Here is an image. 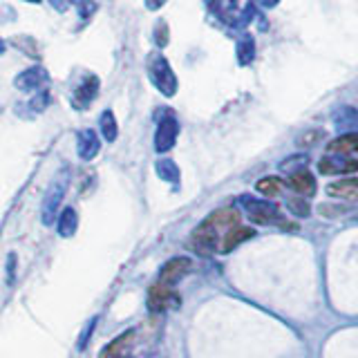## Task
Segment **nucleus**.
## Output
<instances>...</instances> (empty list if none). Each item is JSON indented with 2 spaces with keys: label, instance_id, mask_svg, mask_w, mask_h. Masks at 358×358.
Returning <instances> with one entry per match:
<instances>
[{
  "label": "nucleus",
  "instance_id": "f257e3e1",
  "mask_svg": "<svg viewBox=\"0 0 358 358\" xmlns=\"http://www.w3.org/2000/svg\"><path fill=\"white\" fill-rule=\"evenodd\" d=\"M70 186V171L63 168V171L56 173L52 179V184L48 188V193L43 197V206H41V220L45 227H52V224L59 220V206L65 197V190Z\"/></svg>",
  "mask_w": 358,
  "mask_h": 358
},
{
  "label": "nucleus",
  "instance_id": "f03ea898",
  "mask_svg": "<svg viewBox=\"0 0 358 358\" xmlns=\"http://www.w3.org/2000/svg\"><path fill=\"white\" fill-rule=\"evenodd\" d=\"M145 67H148L150 81L152 85L159 90L164 96H175L177 92V76L173 72L171 63H168L162 54H150L148 61H145Z\"/></svg>",
  "mask_w": 358,
  "mask_h": 358
},
{
  "label": "nucleus",
  "instance_id": "7ed1b4c3",
  "mask_svg": "<svg viewBox=\"0 0 358 358\" xmlns=\"http://www.w3.org/2000/svg\"><path fill=\"white\" fill-rule=\"evenodd\" d=\"M217 244H220V235L215 233V229L208 227L206 222H201L199 227L193 231V235H190V240H188V246L197 255H210V253H215L220 249Z\"/></svg>",
  "mask_w": 358,
  "mask_h": 358
},
{
  "label": "nucleus",
  "instance_id": "20e7f679",
  "mask_svg": "<svg viewBox=\"0 0 358 358\" xmlns=\"http://www.w3.org/2000/svg\"><path fill=\"white\" fill-rule=\"evenodd\" d=\"M50 83V76H48V70L41 65H34V67H27V70H22L16 78H14V85L20 90V92H41V90Z\"/></svg>",
  "mask_w": 358,
  "mask_h": 358
},
{
  "label": "nucleus",
  "instance_id": "39448f33",
  "mask_svg": "<svg viewBox=\"0 0 358 358\" xmlns=\"http://www.w3.org/2000/svg\"><path fill=\"white\" fill-rule=\"evenodd\" d=\"M148 309L155 311V313H162V311H168L179 305V296L173 291V287H166V285H159L157 282L155 287H150L148 291Z\"/></svg>",
  "mask_w": 358,
  "mask_h": 358
},
{
  "label": "nucleus",
  "instance_id": "423d86ee",
  "mask_svg": "<svg viewBox=\"0 0 358 358\" xmlns=\"http://www.w3.org/2000/svg\"><path fill=\"white\" fill-rule=\"evenodd\" d=\"M190 268H193V262H190V257H173V260H168L162 266V271H159V285L175 287L179 280L190 273Z\"/></svg>",
  "mask_w": 358,
  "mask_h": 358
},
{
  "label": "nucleus",
  "instance_id": "0eeeda50",
  "mask_svg": "<svg viewBox=\"0 0 358 358\" xmlns=\"http://www.w3.org/2000/svg\"><path fill=\"white\" fill-rule=\"evenodd\" d=\"M99 85H101L99 76H85L72 92V108L87 110L90 106H92V101L96 99V94H99Z\"/></svg>",
  "mask_w": 358,
  "mask_h": 358
},
{
  "label": "nucleus",
  "instance_id": "6e6552de",
  "mask_svg": "<svg viewBox=\"0 0 358 358\" xmlns=\"http://www.w3.org/2000/svg\"><path fill=\"white\" fill-rule=\"evenodd\" d=\"M101 150V139L94 130L83 128L76 132V152L83 162H92Z\"/></svg>",
  "mask_w": 358,
  "mask_h": 358
},
{
  "label": "nucleus",
  "instance_id": "1a4fd4ad",
  "mask_svg": "<svg viewBox=\"0 0 358 358\" xmlns=\"http://www.w3.org/2000/svg\"><path fill=\"white\" fill-rule=\"evenodd\" d=\"M208 227H213L215 229V233L220 235H224V233H229L233 227H238L240 224V210H235V208H220V210H215L213 215H208L206 220H204Z\"/></svg>",
  "mask_w": 358,
  "mask_h": 358
},
{
  "label": "nucleus",
  "instance_id": "9d476101",
  "mask_svg": "<svg viewBox=\"0 0 358 358\" xmlns=\"http://www.w3.org/2000/svg\"><path fill=\"white\" fill-rule=\"evenodd\" d=\"M177 121L173 117H166L159 121V128H157V134H155V145H157V150L159 152H166V150H171L173 145H175V139H177Z\"/></svg>",
  "mask_w": 358,
  "mask_h": 358
},
{
  "label": "nucleus",
  "instance_id": "9b49d317",
  "mask_svg": "<svg viewBox=\"0 0 358 358\" xmlns=\"http://www.w3.org/2000/svg\"><path fill=\"white\" fill-rule=\"evenodd\" d=\"M134 343V331L128 329V331H123L119 338H115L112 343H108L103 347V352H101L99 358H132L130 356V347Z\"/></svg>",
  "mask_w": 358,
  "mask_h": 358
},
{
  "label": "nucleus",
  "instance_id": "f8f14e48",
  "mask_svg": "<svg viewBox=\"0 0 358 358\" xmlns=\"http://www.w3.org/2000/svg\"><path fill=\"white\" fill-rule=\"evenodd\" d=\"M246 213L255 224H271L278 220V208L271 204H260V201L246 199Z\"/></svg>",
  "mask_w": 358,
  "mask_h": 358
},
{
  "label": "nucleus",
  "instance_id": "ddd939ff",
  "mask_svg": "<svg viewBox=\"0 0 358 358\" xmlns=\"http://www.w3.org/2000/svg\"><path fill=\"white\" fill-rule=\"evenodd\" d=\"M289 186L302 197H311L313 193H316V179H313V175L309 171H298V173L291 175Z\"/></svg>",
  "mask_w": 358,
  "mask_h": 358
},
{
  "label": "nucleus",
  "instance_id": "4468645a",
  "mask_svg": "<svg viewBox=\"0 0 358 358\" xmlns=\"http://www.w3.org/2000/svg\"><path fill=\"white\" fill-rule=\"evenodd\" d=\"M249 238H253V229H249V227H240V224H238V227H233L229 233H224L220 251L229 253V251H233V249H235V246L244 244Z\"/></svg>",
  "mask_w": 358,
  "mask_h": 358
},
{
  "label": "nucleus",
  "instance_id": "2eb2a0df",
  "mask_svg": "<svg viewBox=\"0 0 358 358\" xmlns=\"http://www.w3.org/2000/svg\"><path fill=\"white\" fill-rule=\"evenodd\" d=\"M327 193L331 197H341V199H350V201H358V179H341V182L329 184Z\"/></svg>",
  "mask_w": 358,
  "mask_h": 358
},
{
  "label": "nucleus",
  "instance_id": "dca6fc26",
  "mask_svg": "<svg viewBox=\"0 0 358 358\" xmlns=\"http://www.w3.org/2000/svg\"><path fill=\"white\" fill-rule=\"evenodd\" d=\"M56 224H59V235L61 238H72V235L76 233V229H78V215H76V210L74 208H63L61 210V215H59V220H56Z\"/></svg>",
  "mask_w": 358,
  "mask_h": 358
},
{
  "label": "nucleus",
  "instance_id": "f3484780",
  "mask_svg": "<svg viewBox=\"0 0 358 358\" xmlns=\"http://www.w3.org/2000/svg\"><path fill=\"white\" fill-rule=\"evenodd\" d=\"M329 152L334 155H352L358 150V134H343V137L334 139L329 143Z\"/></svg>",
  "mask_w": 358,
  "mask_h": 358
},
{
  "label": "nucleus",
  "instance_id": "a211bd4d",
  "mask_svg": "<svg viewBox=\"0 0 358 358\" xmlns=\"http://www.w3.org/2000/svg\"><path fill=\"white\" fill-rule=\"evenodd\" d=\"M99 128H101V134H103L106 141L112 143L117 139V134H119L117 119H115V115H112L110 110H103V115H101V119H99Z\"/></svg>",
  "mask_w": 358,
  "mask_h": 358
},
{
  "label": "nucleus",
  "instance_id": "6ab92c4d",
  "mask_svg": "<svg viewBox=\"0 0 358 358\" xmlns=\"http://www.w3.org/2000/svg\"><path fill=\"white\" fill-rule=\"evenodd\" d=\"M320 171H322L324 175L354 173V171H358V164H356V162H350V159H345V162H331V159H322V162H320Z\"/></svg>",
  "mask_w": 358,
  "mask_h": 358
},
{
  "label": "nucleus",
  "instance_id": "aec40b11",
  "mask_svg": "<svg viewBox=\"0 0 358 358\" xmlns=\"http://www.w3.org/2000/svg\"><path fill=\"white\" fill-rule=\"evenodd\" d=\"M257 193H262L264 197H278L282 193V179L280 177H264L255 184Z\"/></svg>",
  "mask_w": 358,
  "mask_h": 358
},
{
  "label": "nucleus",
  "instance_id": "412c9836",
  "mask_svg": "<svg viewBox=\"0 0 358 358\" xmlns=\"http://www.w3.org/2000/svg\"><path fill=\"white\" fill-rule=\"evenodd\" d=\"M11 43H14L16 45V48L18 50H22V52H25V54H29L31 56V59H38V50H36V41H34V38H14V41H11Z\"/></svg>",
  "mask_w": 358,
  "mask_h": 358
},
{
  "label": "nucleus",
  "instance_id": "4be33fe9",
  "mask_svg": "<svg viewBox=\"0 0 358 358\" xmlns=\"http://www.w3.org/2000/svg\"><path fill=\"white\" fill-rule=\"evenodd\" d=\"M48 103H50V94H48V92H45V90H43V92H38L36 96H34V99H31V103H29V108H31L34 112H43L45 108H48Z\"/></svg>",
  "mask_w": 358,
  "mask_h": 358
},
{
  "label": "nucleus",
  "instance_id": "5701e85b",
  "mask_svg": "<svg viewBox=\"0 0 358 358\" xmlns=\"http://www.w3.org/2000/svg\"><path fill=\"white\" fill-rule=\"evenodd\" d=\"M155 41H157V45H159V48L168 45V27H166L164 20L157 22V27H155Z\"/></svg>",
  "mask_w": 358,
  "mask_h": 358
},
{
  "label": "nucleus",
  "instance_id": "b1692460",
  "mask_svg": "<svg viewBox=\"0 0 358 358\" xmlns=\"http://www.w3.org/2000/svg\"><path fill=\"white\" fill-rule=\"evenodd\" d=\"M76 9H78V14H81V18L87 20L96 11V3L94 0H81V5H76Z\"/></svg>",
  "mask_w": 358,
  "mask_h": 358
},
{
  "label": "nucleus",
  "instance_id": "393cba45",
  "mask_svg": "<svg viewBox=\"0 0 358 358\" xmlns=\"http://www.w3.org/2000/svg\"><path fill=\"white\" fill-rule=\"evenodd\" d=\"M96 322H99V318L94 316L92 320L87 322V327L83 329V334H81V338H78V350H85V345H87V338L92 336V331H94V327H96Z\"/></svg>",
  "mask_w": 358,
  "mask_h": 358
},
{
  "label": "nucleus",
  "instance_id": "a878e982",
  "mask_svg": "<svg viewBox=\"0 0 358 358\" xmlns=\"http://www.w3.org/2000/svg\"><path fill=\"white\" fill-rule=\"evenodd\" d=\"M251 56H253V45H251V38H246L240 45V63H249Z\"/></svg>",
  "mask_w": 358,
  "mask_h": 358
},
{
  "label": "nucleus",
  "instance_id": "bb28decb",
  "mask_svg": "<svg viewBox=\"0 0 358 358\" xmlns=\"http://www.w3.org/2000/svg\"><path fill=\"white\" fill-rule=\"evenodd\" d=\"M157 168H159V175H162L164 179H177L175 164H171V162H162Z\"/></svg>",
  "mask_w": 358,
  "mask_h": 358
},
{
  "label": "nucleus",
  "instance_id": "cd10ccee",
  "mask_svg": "<svg viewBox=\"0 0 358 358\" xmlns=\"http://www.w3.org/2000/svg\"><path fill=\"white\" fill-rule=\"evenodd\" d=\"M291 210H294V213H300V215H307V213H309V208H307V204H305V201H300V199H291Z\"/></svg>",
  "mask_w": 358,
  "mask_h": 358
},
{
  "label": "nucleus",
  "instance_id": "c85d7f7f",
  "mask_svg": "<svg viewBox=\"0 0 358 358\" xmlns=\"http://www.w3.org/2000/svg\"><path fill=\"white\" fill-rule=\"evenodd\" d=\"M14 266H16V255H9V282H14Z\"/></svg>",
  "mask_w": 358,
  "mask_h": 358
},
{
  "label": "nucleus",
  "instance_id": "c756f323",
  "mask_svg": "<svg viewBox=\"0 0 358 358\" xmlns=\"http://www.w3.org/2000/svg\"><path fill=\"white\" fill-rule=\"evenodd\" d=\"M164 3H166V0H145V7H148V9H159Z\"/></svg>",
  "mask_w": 358,
  "mask_h": 358
},
{
  "label": "nucleus",
  "instance_id": "7c9ffc66",
  "mask_svg": "<svg viewBox=\"0 0 358 358\" xmlns=\"http://www.w3.org/2000/svg\"><path fill=\"white\" fill-rule=\"evenodd\" d=\"M50 5H52L54 9H59V11H63V9L67 7V0H50Z\"/></svg>",
  "mask_w": 358,
  "mask_h": 358
},
{
  "label": "nucleus",
  "instance_id": "2f4dec72",
  "mask_svg": "<svg viewBox=\"0 0 358 358\" xmlns=\"http://www.w3.org/2000/svg\"><path fill=\"white\" fill-rule=\"evenodd\" d=\"M5 52V43L3 41H0V54H3Z\"/></svg>",
  "mask_w": 358,
  "mask_h": 358
},
{
  "label": "nucleus",
  "instance_id": "473e14b6",
  "mask_svg": "<svg viewBox=\"0 0 358 358\" xmlns=\"http://www.w3.org/2000/svg\"><path fill=\"white\" fill-rule=\"evenodd\" d=\"M27 3H41V0H27Z\"/></svg>",
  "mask_w": 358,
  "mask_h": 358
}]
</instances>
